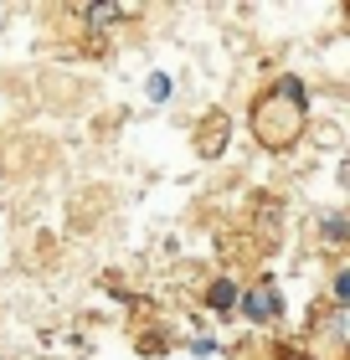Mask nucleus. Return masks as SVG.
Returning <instances> with one entry per match:
<instances>
[{
	"mask_svg": "<svg viewBox=\"0 0 350 360\" xmlns=\"http://www.w3.org/2000/svg\"><path fill=\"white\" fill-rule=\"evenodd\" d=\"M144 93H149V103H165V98H170V77H165V72H155V77L144 83Z\"/></svg>",
	"mask_w": 350,
	"mask_h": 360,
	"instance_id": "20e7f679",
	"label": "nucleus"
},
{
	"mask_svg": "<svg viewBox=\"0 0 350 360\" xmlns=\"http://www.w3.org/2000/svg\"><path fill=\"white\" fill-rule=\"evenodd\" d=\"M335 335H345V340H350V309L340 314V324H335Z\"/></svg>",
	"mask_w": 350,
	"mask_h": 360,
	"instance_id": "6e6552de",
	"label": "nucleus"
},
{
	"mask_svg": "<svg viewBox=\"0 0 350 360\" xmlns=\"http://www.w3.org/2000/svg\"><path fill=\"white\" fill-rule=\"evenodd\" d=\"M227 134H232V119H227L222 108H211L206 119H201V134H196V155H201V160H216V155L227 150Z\"/></svg>",
	"mask_w": 350,
	"mask_h": 360,
	"instance_id": "f03ea898",
	"label": "nucleus"
},
{
	"mask_svg": "<svg viewBox=\"0 0 350 360\" xmlns=\"http://www.w3.org/2000/svg\"><path fill=\"white\" fill-rule=\"evenodd\" d=\"M304 119H309V103H304V83L299 77H283L278 88H268L253 103V139L263 150H294L299 134H304Z\"/></svg>",
	"mask_w": 350,
	"mask_h": 360,
	"instance_id": "f257e3e1",
	"label": "nucleus"
},
{
	"mask_svg": "<svg viewBox=\"0 0 350 360\" xmlns=\"http://www.w3.org/2000/svg\"><path fill=\"white\" fill-rule=\"evenodd\" d=\"M119 6H88V21H98V26H104V21H119Z\"/></svg>",
	"mask_w": 350,
	"mask_h": 360,
	"instance_id": "39448f33",
	"label": "nucleus"
},
{
	"mask_svg": "<svg viewBox=\"0 0 350 360\" xmlns=\"http://www.w3.org/2000/svg\"><path fill=\"white\" fill-rule=\"evenodd\" d=\"M0 21H6V11H0Z\"/></svg>",
	"mask_w": 350,
	"mask_h": 360,
	"instance_id": "1a4fd4ad",
	"label": "nucleus"
},
{
	"mask_svg": "<svg viewBox=\"0 0 350 360\" xmlns=\"http://www.w3.org/2000/svg\"><path fill=\"white\" fill-rule=\"evenodd\" d=\"M335 299H340V304H350V268L335 278Z\"/></svg>",
	"mask_w": 350,
	"mask_h": 360,
	"instance_id": "0eeeda50",
	"label": "nucleus"
},
{
	"mask_svg": "<svg viewBox=\"0 0 350 360\" xmlns=\"http://www.w3.org/2000/svg\"><path fill=\"white\" fill-rule=\"evenodd\" d=\"M232 299H237V293H232V283H216V288H211V304H216V309H227Z\"/></svg>",
	"mask_w": 350,
	"mask_h": 360,
	"instance_id": "423d86ee",
	"label": "nucleus"
},
{
	"mask_svg": "<svg viewBox=\"0 0 350 360\" xmlns=\"http://www.w3.org/2000/svg\"><path fill=\"white\" fill-rule=\"evenodd\" d=\"M278 309H283V299H278V288L273 283H258V288H247L242 293V314L247 319H278Z\"/></svg>",
	"mask_w": 350,
	"mask_h": 360,
	"instance_id": "7ed1b4c3",
	"label": "nucleus"
}]
</instances>
